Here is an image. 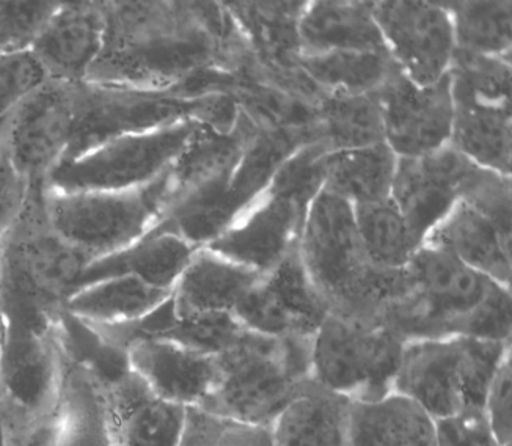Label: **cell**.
<instances>
[{"instance_id":"7bdbcfd3","label":"cell","mask_w":512,"mask_h":446,"mask_svg":"<svg viewBox=\"0 0 512 446\" xmlns=\"http://www.w3.org/2000/svg\"><path fill=\"white\" fill-rule=\"evenodd\" d=\"M2 335H4V324L0 321V349H2Z\"/></svg>"},{"instance_id":"d590c367","label":"cell","mask_w":512,"mask_h":446,"mask_svg":"<svg viewBox=\"0 0 512 446\" xmlns=\"http://www.w3.org/2000/svg\"><path fill=\"white\" fill-rule=\"evenodd\" d=\"M178 446H274V440L266 426L189 407Z\"/></svg>"},{"instance_id":"9c48e42d","label":"cell","mask_w":512,"mask_h":446,"mask_svg":"<svg viewBox=\"0 0 512 446\" xmlns=\"http://www.w3.org/2000/svg\"><path fill=\"white\" fill-rule=\"evenodd\" d=\"M200 125L184 121L101 143L57 165L46 187L59 192H120L148 186L167 173Z\"/></svg>"},{"instance_id":"6da1fadb","label":"cell","mask_w":512,"mask_h":446,"mask_svg":"<svg viewBox=\"0 0 512 446\" xmlns=\"http://www.w3.org/2000/svg\"><path fill=\"white\" fill-rule=\"evenodd\" d=\"M103 51L87 81L175 92L200 74L236 73L249 57L224 2H106Z\"/></svg>"},{"instance_id":"7a4b0ae2","label":"cell","mask_w":512,"mask_h":446,"mask_svg":"<svg viewBox=\"0 0 512 446\" xmlns=\"http://www.w3.org/2000/svg\"><path fill=\"white\" fill-rule=\"evenodd\" d=\"M376 321L406 343L448 337L511 343V288L423 244L406 267L388 272Z\"/></svg>"},{"instance_id":"8d00e7d4","label":"cell","mask_w":512,"mask_h":446,"mask_svg":"<svg viewBox=\"0 0 512 446\" xmlns=\"http://www.w3.org/2000/svg\"><path fill=\"white\" fill-rule=\"evenodd\" d=\"M60 2H0V55L29 52Z\"/></svg>"},{"instance_id":"5b68a950","label":"cell","mask_w":512,"mask_h":446,"mask_svg":"<svg viewBox=\"0 0 512 446\" xmlns=\"http://www.w3.org/2000/svg\"><path fill=\"white\" fill-rule=\"evenodd\" d=\"M297 252L330 313L377 324L388 271L366 258L351 203L322 189L308 206Z\"/></svg>"},{"instance_id":"8fae6325","label":"cell","mask_w":512,"mask_h":446,"mask_svg":"<svg viewBox=\"0 0 512 446\" xmlns=\"http://www.w3.org/2000/svg\"><path fill=\"white\" fill-rule=\"evenodd\" d=\"M390 59L420 87L447 76L456 51L453 22L442 2H371Z\"/></svg>"},{"instance_id":"d6a6232c","label":"cell","mask_w":512,"mask_h":446,"mask_svg":"<svg viewBox=\"0 0 512 446\" xmlns=\"http://www.w3.org/2000/svg\"><path fill=\"white\" fill-rule=\"evenodd\" d=\"M55 346L70 362L90 371L104 387H110L131 373L126 349L118 348L84 319L63 308L52 330Z\"/></svg>"},{"instance_id":"ab89813d","label":"cell","mask_w":512,"mask_h":446,"mask_svg":"<svg viewBox=\"0 0 512 446\" xmlns=\"http://www.w3.org/2000/svg\"><path fill=\"white\" fill-rule=\"evenodd\" d=\"M436 446H503L483 409H467L434 420Z\"/></svg>"},{"instance_id":"2e32d148","label":"cell","mask_w":512,"mask_h":446,"mask_svg":"<svg viewBox=\"0 0 512 446\" xmlns=\"http://www.w3.org/2000/svg\"><path fill=\"white\" fill-rule=\"evenodd\" d=\"M106 2H60L30 48L49 81H87L106 37Z\"/></svg>"},{"instance_id":"f35d334b","label":"cell","mask_w":512,"mask_h":446,"mask_svg":"<svg viewBox=\"0 0 512 446\" xmlns=\"http://www.w3.org/2000/svg\"><path fill=\"white\" fill-rule=\"evenodd\" d=\"M48 81L30 52L0 55V117Z\"/></svg>"},{"instance_id":"44dd1931","label":"cell","mask_w":512,"mask_h":446,"mask_svg":"<svg viewBox=\"0 0 512 446\" xmlns=\"http://www.w3.org/2000/svg\"><path fill=\"white\" fill-rule=\"evenodd\" d=\"M197 247L167 231H150L128 249L98 258L85 267L76 289L101 282L106 278H139L153 288L173 293ZM74 289V291H76Z\"/></svg>"},{"instance_id":"83f0119b","label":"cell","mask_w":512,"mask_h":446,"mask_svg":"<svg viewBox=\"0 0 512 446\" xmlns=\"http://www.w3.org/2000/svg\"><path fill=\"white\" fill-rule=\"evenodd\" d=\"M453 104L450 147L481 169L511 176V106Z\"/></svg>"},{"instance_id":"d4e9b609","label":"cell","mask_w":512,"mask_h":446,"mask_svg":"<svg viewBox=\"0 0 512 446\" xmlns=\"http://www.w3.org/2000/svg\"><path fill=\"white\" fill-rule=\"evenodd\" d=\"M349 446H436L434 420L404 396L351 404Z\"/></svg>"},{"instance_id":"f546056e","label":"cell","mask_w":512,"mask_h":446,"mask_svg":"<svg viewBox=\"0 0 512 446\" xmlns=\"http://www.w3.org/2000/svg\"><path fill=\"white\" fill-rule=\"evenodd\" d=\"M315 140L329 153L357 150L384 142V125L371 95L326 93L315 110Z\"/></svg>"},{"instance_id":"e0dca14e","label":"cell","mask_w":512,"mask_h":446,"mask_svg":"<svg viewBox=\"0 0 512 446\" xmlns=\"http://www.w3.org/2000/svg\"><path fill=\"white\" fill-rule=\"evenodd\" d=\"M60 388L62 371L52 333L4 329L0 396L32 414L48 415L60 410Z\"/></svg>"},{"instance_id":"7c38bea8","label":"cell","mask_w":512,"mask_h":446,"mask_svg":"<svg viewBox=\"0 0 512 446\" xmlns=\"http://www.w3.org/2000/svg\"><path fill=\"white\" fill-rule=\"evenodd\" d=\"M373 95L384 142L398 158H418L450 145L454 104L448 74L437 84L420 87L395 66Z\"/></svg>"},{"instance_id":"cb8c5ba5","label":"cell","mask_w":512,"mask_h":446,"mask_svg":"<svg viewBox=\"0 0 512 446\" xmlns=\"http://www.w3.org/2000/svg\"><path fill=\"white\" fill-rule=\"evenodd\" d=\"M351 404L311 381L271 426L274 446H349Z\"/></svg>"},{"instance_id":"277c9868","label":"cell","mask_w":512,"mask_h":446,"mask_svg":"<svg viewBox=\"0 0 512 446\" xmlns=\"http://www.w3.org/2000/svg\"><path fill=\"white\" fill-rule=\"evenodd\" d=\"M73 139L62 162L79 158L101 143L139 132L197 121L220 132L235 128L239 106L230 93L189 96L81 82L73 85ZM60 162V164H62Z\"/></svg>"},{"instance_id":"484cf974","label":"cell","mask_w":512,"mask_h":446,"mask_svg":"<svg viewBox=\"0 0 512 446\" xmlns=\"http://www.w3.org/2000/svg\"><path fill=\"white\" fill-rule=\"evenodd\" d=\"M59 359L62 371L59 446H115L104 385L90 371L65 359L60 352Z\"/></svg>"},{"instance_id":"4316f807","label":"cell","mask_w":512,"mask_h":446,"mask_svg":"<svg viewBox=\"0 0 512 446\" xmlns=\"http://www.w3.org/2000/svg\"><path fill=\"white\" fill-rule=\"evenodd\" d=\"M398 156L387 143L332 151L324 162V191L352 206L384 202L392 194Z\"/></svg>"},{"instance_id":"e575fe53","label":"cell","mask_w":512,"mask_h":446,"mask_svg":"<svg viewBox=\"0 0 512 446\" xmlns=\"http://www.w3.org/2000/svg\"><path fill=\"white\" fill-rule=\"evenodd\" d=\"M448 76L453 101L511 106V59L456 49Z\"/></svg>"},{"instance_id":"1f68e13d","label":"cell","mask_w":512,"mask_h":446,"mask_svg":"<svg viewBox=\"0 0 512 446\" xmlns=\"http://www.w3.org/2000/svg\"><path fill=\"white\" fill-rule=\"evenodd\" d=\"M354 213L366 258L377 271L403 269L420 249L392 198L354 206Z\"/></svg>"},{"instance_id":"74e56055","label":"cell","mask_w":512,"mask_h":446,"mask_svg":"<svg viewBox=\"0 0 512 446\" xmlns=\"http://www.w3.org/2000/svg\"><path fill=\"white\" fill-rule=\"evenodd\" d=\"M0 414L4 446H59L62 409L55 414H32L0 396Z\"/></svg>"},{"instance_id":"7402d4cb","label":"cell","mask_w":512,"mask_h":446,"mask_svg":"<svg viewBox=\"0 0 512 446\" xmlns=\"http://www.w3.org/2000/svg\"><path fill=\"white\" fill-rule=\"evenodd\" d=\"M260 277L247 267L202 247L194 253L173 289V307L178 315H233L239 302Z\"/></svg>"},{"instance_id":"ee69618b","label":"cell","mask_w":512,"mask_h":446,"mask_svg":"<svg viewBox=\"0 0 512 446\" xmlns=\"http://www.w3.org/2000/svg\"><path fill=\"white\" fill-rule=\"evenodd\" d=\"M0 274H2V244H0ZM2 321V318H0Z\"/></svg>"},{"instance_id":"5bb4252c","label":"cell","mask_w":512,"mask_h":446,"mask_svg":"<svg viewBox=\"0 0 512 446\" xmlns=\"http://www.w3.org/2000/svg\"><path fill=\"white\" fill-rule=\"evenodd\" d=\"M296 249L258 282L235 313L242 327L271 337H315L329 315Z\"/></svg>"},{"instance_id":"52a82bcc","label":"cell","mask_w":512,"mask_h":446,"mask_svg":"<svg viewBox=\"0 0 512 446\" xmlns=\"http://www.w3.org/2000/svg\"><path fill=\"white\" fill-rule=\"evenodd\" d=\"M404 344L379 324L329 313L313 337L311 379L351 403H377L395 393Z\"/></svg>"},{"instance_id":"9a60e30c","label":"cell","mask_w":512,"mask_h":446,"mask_svg":"<svg viewBox=\"0 0 512 446\" xmlns=\"http://www.w3.org/2000/svg\"><path fill=\"white\" fill-rule=\"evenodd\" d=\"M475 164L448 147L418 158H398L392 202L418 244L450 214L462 198Z\"/></svg>"},{"instance_id":"d6986e66","label":"cell","mask_w":512,"mask_h":446,"mask_svg":"<svg viewBox=\"0 0 512 446\" xmlns=\"http://www.w3.org/2000/svg\"><path fill=\"white\" fill-rule=\"evenodd\" d=\"M104 392L115 446L180 445L186 407L159 398L134 371Z\"/></svg>"},{"instance_id":"603a6c76","label":"cell","mask_w":512,"mask_h":446,"mask_svg":"<svg viewBox=\"0 0 512 446\" xmlns=\"http://www.w3.org/2000/svg\"><path fill=\"white\" fill-rule=\"evenodd\" d=\"M302 55L388 52L371 2H307L299 21Z\"/></svg>"},{"instance_id":"f1b7e54d","label":"cell","mask_w":512,"mask_h":446,"mask_svg":"<svg viewBox=\"0 0 512 446\" xmlns=\"http://www.w3.org/2000/svg\"><path fill=\"white\" fill-rule=\"evenodd\" d=\"M170 296L169 291L123 275L76 289L66 300L65 310L90 324L112 326L147 316Z\"/></svg>"},{"instance_id":"b9f144b4","label":"cell","mask_w":512,"mask_h":446,"mask_svg":"<svg viewBox=\"0 0 512 446\" xmlns=\"http://www.w3.org/2000/svg\"><path fill=\"white\" fill-rule=\"evenodd\" d=\"M511 399V359H508L492 379L483 406L484 415L503 446H511Z\"/></svg>"},{"instance_id":"836d02e7","label":"cell","mask_w":512,"mask_h":446,"mask_svg":"<svg viewBox=\"0 0 512 446\" xmlns=\"http://www.w3.org/2000/svg\"><path fill=\"white\" fill-rule=\"evenodd\" d=\"M453 22L456 49L511 59V2H442Z\"/></svg>"},{"instance_id":"3957f363","label":"cell","mask_w":512,"mask_h":446,"mask_svg":"<svg viewBox=\"0 0 512 446\" xmlns=\"http://www.w3.org/2000/svg\"><path fill=\"white\" fill-rule=\"evenodd\" d=\"M313 337H271L244 329L217 355V381L200 409L271 428L311 379Z\"/></svg>"},{"instance_id":"ba28073f","label":"cell","mask_w":512,"mask_h":446,"mask_svg":"<svg viewBox=\"0 0 512 446\" xmlns=\"http://www.w3.org/2000/svg\"><path fill=\"white\" fill-rule=\"evenodd\" d=\"M164 187L165 173L131 191L59 192L44 187V205L54 230L95 261L128 249L153 230Z\"/></svg>"},{"instance_id":"60d3db41","label":"cell","mask_w":512,"mask_h":446,"mask_svg":"<svg viewBox=\"0 0 512 446\" xmlns=\"http://www.w3.org/2000/svg\"><path fill=\"white\" fill-rule=\"evenodd\" d=\"M29 183L16 169L5 140L4 128L0 132V244L13 227L22 205L26 202Z\"/></svg>"},{"instance_id":"ac0fdd59","label":"cell","mask_w":512,"mask_h":446,"mask_svg":"<svg viewBox=\"0 0 512 446\" xmlns=\"http://www.w3.org/2000/svg\"><path fill=\"white\" fill-rule=\"evenodd\" d=\"M128 354L131 370L169 403L186 409L202 407L213 393L217 381L213 355L159 340L136 341Z\"/></svg>"},{"instance_id":"8992f818","label":"cell","mask_w":512,"mask_h":446,"mask_svg":"<svg viewBox=\"0 0 512 446\" xmlns=\"http://www.w3.org/2000/svg\"><path fill=\"white\" fill-rule=\"evenodd\" d=\"M511 343L470 337L407 341L395 381L396 395L414 401L432 420L483 409Z\"/></svg>"},{"instance_id":"30bf717a","label":"cell","mask_w":512,"mask_h":446,"mask_svg":"<svg viewBox=\"0 0 512 446\" xmlns=\"http://www.w3.org/2000/svg\"><path fill=\"white\" fill-rule=\"evenodd\" d=\"M313 200L275 173L260 198L206 249L256 274H267L296 249Z\"/></svg>"},{"instance_id":"4fadbf2b","label":"cell","mask_w":512,"mask_h":446,"mask_svg":"<svg viewBox=\"0 0 512 446\" xmlns=\"http://www.w3.org/2000/svg\"><path fill=\"white\" fill-rule=\"evenodd\" d=\"M73 85L46 81L5 115V140L27 183H46L73 139Z\"/></svg>"},{"instance_id":"ffe728a7","label":"cell","mask_w":512,"mask_h":446,"mask_svg":"<svg viewBox=\"0 0 512 446\" xmlns=\"http://www.w3.org/2000/svg\"><path fill=\"white\" fill-rule=\"evenodd\" d=\"M425 244L445 250L459 261L511 288V225L459 200Z\"/></svg>"},{"instance_id":"4dcf8cb0","label":"cell","mask_w":512,"mask_h":446,"mask_svg":"<svg viewBox=\"0 0 512 446\" xmlns=\"http://www.w3.org/2000/svg\"><path fill=\"white\" fill-rule=\"evenodd\" d=\"M395 66L388 52L335 51L300 57V68L322 92L340 95H371Z\"/></svg>"}]
</instances>
